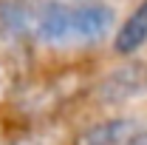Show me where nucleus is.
<instances>
[{
	"mask_svg": "<svg viewBox=\"0 0 147 145\" xmlns=\"http://www.w3.org/2000/svg\"><path fill=\"white\" fill-rule=\"evenodd\" d=\"M11 145H51V142H48V131H42V125H40V128L23 131Z\"/></svg>",
	"mask_w": 147,
	"mask_h": 145,
	"instance_id": "423d86ee",
	"label": "nucleus"
},
{
	"mask_svg": "<svg viewBox=\"0 0 147 145\" xmlns=\"http://www.w3.org/2000/svg\"><path fill=\"white\" fill-rule=\"evenodd\" d=\"M147 94V63L144 60H127L108 71L96 85L93 97L102 105H125L130 100H139Z\"/></svg>",
	"mask_w": 147,
	"mask_h": 145,
	"instance_id": "7ed1b4c3",
	"label": "nucleus"
},
{
	"mask_svg": "<svg viewBox=\"0 0 147 145\" xmlns=\"http://www.w3.org/2000/svg\"><path fill=\"white\" fill-rule=\"evenodd\" d=\"M74 3H85V0H74Z\"/></svg>",
	"mask_w": 147,
	"mask_h": 145,
	"instance_id": "6e6552de",
	"label": "nucleus"
},
{
	"mask_svg": "<svg viewBox=\"0 0 147 145\" xmlns=\"http://www.w3.org/2000/svg\"><path fill=\"white\" fill-rule=\"evenodd\" d=\"M127 145H147V128H142V131H139V134H136Z\"/></svg>",
	"mask_w": 147,
	"mask_h": 145,
	"instance_id": "0eeeda50",
	"label": "nucleus"
},
{
	"mask_svg": "<svg viewBox=\"0 0 147 145\" xmlns=\"http://www.w3.org/2000/svg\"><path fill=\"white\" fill-rule=\"evenodd\" d=\"M0 66H3V54H0Z\"/></svg>",
	"mask_w": 147,
	"mask_h": 145,
	"instance_id": "1a4fd4ad",
	"label": "nucleus"
},
{
	"mask_svg": "<svg viewBox=\"0 0 147 145\" xmlns=\"http://www.w3.org/2000/svg\"><path fill=\"white\" fill-rule=\"evenodd\" d=\"M113 20L116 12L99 0H34V40L48 49L96 46L108 37Z\"/></svg>",
	"mask_w": 147,
	"mask_h": 145,
	"instance_id": "f257e3e1",
	"label": "nucleus"
},
{
	"mask_svg": "<svg viewBox=\"0 0 147 145\" xmlns=\"http://www.w3.org/2000/svg\"><path fill=\"white\" fill-rule=\"evenodd\" d=\"M139 131L142 125L130 117H110V120L93 122L85 131H79L74 145H127Z\"/></svg>",
	"mask_w": 147,
	"mask_h": 145,
	"instance_id": "20e7f679",
	"label": "nucleus"
},
{
	"mask_svg": "<svg viewBox=\"0 0 147 145\" xmlns=\"http://www.w3.org/2000/svg\"><path fill=\"white\" fill-rule=\"evenodd\" d=\"M71 97H74V80L62 77V74H54V77H42V80L23 83L20 88H14L11 108L20 120H26L31 125H42Z\"/></svg>",
	"mask_w": 147,
	"mask_h": 145,
	"instance_id": "f03ea898",
	"label": "nucleus"
},
{
	"mask_svg": "<svg viewBox=\"0 0 147 145\" xmlns=\"http://www.w3.org/2000/svg\"><path fill=\"white\" fill-rule=\"evenodd\" d=\"M144 43H147V0H142V3H136V9L119 26V31L113 37V51L122 57H130Z\"/></svg>",
	"mask_w": 147,
	"mask_h": 145,
	"instance_id": "39448f33",
	"label": "nucleus"
}]
</instances>
